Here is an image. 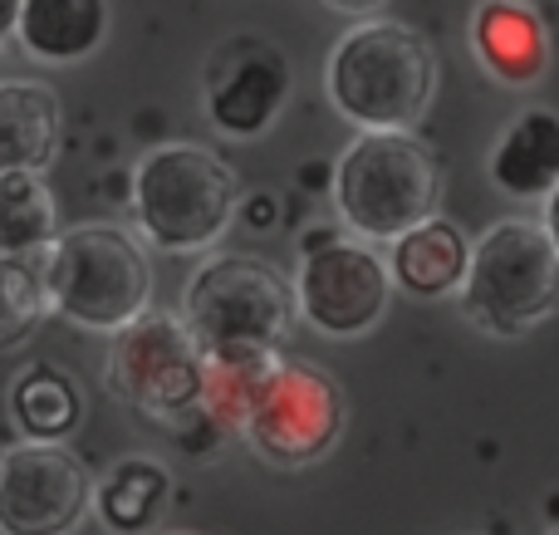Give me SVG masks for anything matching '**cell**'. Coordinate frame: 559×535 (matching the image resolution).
<instances>
[{"label": "cell", "instance_id": "1", "mask_svg": "<svg viewBox=\"0 0 559 535\" xmlns=\"http://www.w3.org/2000/svg\"><path fill=\"white\" fill-rule=\"evenodd\" d=\"M432 39L397 15L348 25L324 59V94L358 133H413L437 98Z\"/></svg>", "mask_w": 559, "mask_h": 535}, {"label": "cell", "instance_id": "2", "mask_svg": "<svg viewBox=\"0 0 559 535\" xmlns=\"http://www.w3.org/2000/svg\"><path fill=\"white\" fill-rule=\"evenodd\" d=\"M133 226L153 251H212L241 216V182L231 163L202 143H157L133 167Z\"/></svg>", "mask_w": 559, "mask_h": 535}, {"label": "cell", "instance_id": "3", "mask_svg": "<svg viewBox=\"0 0 559 535\" xmlns=\"http://www.w3.org/2000/svg\"><path fill=\"white\" fill-rule=\"evenodd\" d=\"M39 275L49 310L108 340L153 310V261L143 241L114 222H79L59 231Z\"/></svg>", "mask_w": 559, "mask_h": 535}, {"label": "cell", "instance_id": "4", "mask_svg": "<svg viewBox=\"0 0 559 535\" xmlns=\"http://www.w3.org/2000/svg\"><path fill=\"white\" fill-rule=\"evenodd\" d=\"M442 163L417 133H358L334 167V206L348 236L393 246L437 216Z\"/></svg>", "mask_w": 559, "mask_h": 535}, {"label": "cell", "instance_id": "5", "mask_svg": "<svg viewBox=\"0 0 559 535\" xmlns=\"http://www.w3.org/2000/svg\"><path fill=\"white\" fill-rule=\"evenodd\" d=\"M295 320V290L261 255L222 251L182 290V324L202 354H280Z\"/></svg>", "mask_w": 559, "mask_h": 535}, {"label": "cell", "instance_id": "6", "mask_svg": "<svg viewBox=\"0 0 559 535\" xmlns=\"http://www.w3.org/2000/svg\"><path fill=\"white\" fill-rule=\"evenodd\" d=\"M462 314L496 340L531 334L559 310V251L540 222L506 216L472 246V265L456 290Z\"/></svg>", "mask_w": 559, "mask_h": 535}, {"label": "cell", "instance_id": "7", "mask_svg": "<svg viewBox=\"0 0 559 535\" xmlns=\"http://www.w3.org/2000/svg\"><path fill=\"white\" fill-rule=\"evenodd\" d=\"M289 290H295V314L309 330L324 340H358L393 305V275L383 255L358 236L314 226V236L299 246V271Z\"/></svg>", "mask_w": 559, "mask_h": 535}, {"label": "cell", "instance_id": "8", "mask_svg": "<svg viewBox=\"0 0 559 535\" xmlns=\"http://www.w3.org/2000/svg\"><path fill=\"white\" fill-rule=\"evenodd\" d=\"M202 369L206 354L197 349L182 314L147 310L138 324L114 334L104 383L114 389V399H123L143 418L177 428L187 418H202Z\"/></svg>", "mask_w": 559, "mask_h": 535}, {"label": "cell", "instance_id": "9", "mask_svg": "<svg viewBox=\"0 0 559 535\" xmlns=\"http://www.w3.org/2000/svg\"><path fill=\"white\" fill-rule=\"evenodd\" d=\"M241 438L251 442L255 457L280 472L314 467L344 438V389L319 364L280 359Z\"/></svg>", "mask_w": 559, "mask_h": 535}, {"label": "cell", "instance_id": "10", "mask_svg": "<svg viewBox=\"0 0 559 535\" xmlns=\"http://www.w3.org/2000/svg\"><path fill=\"white\" fill-rule=\"evenodd\" d=\"M289 59L265 35H226L202 64V114L226 138H265L289 104Z\"/></svg>", "mask_w": 559, "mask_h": 535}, {"label": "cell", "instance_id": "11", "mask_svg": "<svg viewBox=\"0 0 559 535\" xmlns=\"http://www.w3.org/2000/svg\"><path fill=\"white\" fill-rule=\"evenodd\" d=\"M94 511V472L69 448L20 442L0 457V535H74Z\"/></svg>", "mask_w": 559, "mask_h": 535}, {"label": "cell", "instance_id": "12", "mask_svg": "<svg viewBox=\"0 0 559 535\" xmlns=\"http://www.w3.org/2000/svg\"><path fill=\"white\" fill-rule=\"evenodd\" d=\"M472 55L496 84L535 88L550 69V29L540 10L521 0H486L472 10Z\"/></svg>", "mask_w": 559, "mask_h": 535}, {"label": "cell", "instance_id": "13", "mask_svg": "<svg viewBox=\"0 0 559 535\" xmlns=\"http://www.w3.org/2000/svg\"><path fill=\"white\" fill-rule=\"evenodd\" d=\"M486 177L496 192L515 202H550L559 192V114L525 108L501 128L486 157Z\"/></svg>", "mask_w": 559, "mask_h": 535}, {"label": "cell", "instance_id": "14", "mask_svg": "<svg viewBox=\"0 0 559 535\" xmlns=\"http://www.w3.org/2000/svg\"><path fill=\"white\" fill-rule=\"evenodd\" d=\"M104 0H20L15 39L35 64H79L108 39Z\"/></svg>", "mask_w": 559, "mask_h": 535}, {"label": "cell", "instance_id": "15", "mask_svg": "<svg viewBox=\"0 0 559 535\" xmlns=\"http://www.w3.org/2000/svg\"><path fill=\"white\" fill-rule=\"evenodd\" d=\"M466 265H472V241L456 222L432 216L417 231H407L403 241H393L388 251V275H393L397 290L417 295V300H442L456 295L466 281Z\"/></svg>", "mask_w": 559, "mask_h": 535}, {"label": "cell", "instance_id": "16", "mask_svg": "<svg viewBox=\"0 0 559 535\" xmlns=\"http://www.w3.org/2000/svg\"><path fill=\"white\" fill-rule=\"evenodd\" d=\"M59 147V94L39 79H0V173H45Z\"/></svg>", "mask_w": 559, "mask_h": 535}, {"label": "cell", "instance_id": "17", "mask_svg": "<svg viewBox=\"0 0 559 535\" xmlns=\"http://www.w3.org/2000/svg\"><path fill=\"white\" fill-rule=\"evenodd\" d=\"M173 501V477L153 457H123L94 482V516L114 535H153Z\"/></svg>", "mask_w": 559, "mask_h": 535}, {"label": "cell", "instance_id": "18", "mask_svg": "<svg viewBox=\"0 0 559 535\" xmlns=\"http://www.w3.org/2000/svg\"><path fill=\"white\" fill-rule=\"evenodd\" d=\"M79 418H84L79 383L55 364L25 369L15 379V389H10V423L35 448H64V438L79 428Z\"/></svg>", "mask_w": 559, "mask_h": 535}, {"label": "cell", "instance_id": "19", "mask_svg": "<svg viewBox=\"0 0 559 535\" xmlns=\"http://www.w3.org/2000/svg\"><path fill=\"white\" fill-rule=\"evenodd\" d=\"M280 354H206L202 369V418L216 432H241L271 383Z\"/></svg>", "mask_w": 559, "mask_h": 535}, {"label": "cell", "instance_id": "20", "mask_svg": "<svg viewBox=\"0 0 559 535\" xmlns=\"http://www.w3.org/2000/svg\"><path fill=\"white\" fill-rule=\"evenodd\" d=\"M59 212L45 177L35 173H0V255L35 261L55 246Z\"/></svg>", "mask_w": 559, "mask_h": 535}, {"label": "cell", "instance_id": "21", "mask_svg": "<svg viewBox=\"0 0 559 535\" xmlns=\"http://www.w3.org/2000/svg\"><path fill=\"white\" fill-rule=\"evenodd\" d=\"M49 300H45V275L35 261L20 255H0V349L29 340L35 324L45 320Z\"/></svg>", "mask_w": 559, "mask_h": 535}, {"label": "cell", "instance_id": "22", "mask_svg": "<svg viewBox=\"0 0 559 535\" xmlns=\"http://www.w3.org/2000/svg\"><path fill=\"white\" fill-rule=\"evenodd\" d=\"M241 216H246V222H255V226H265L275 216V202H271V197H255V202H246V197H241Z\"/></svg>", "mask_w": 559, "mask_h": 535}, {"label": "cell", "instance_id": "23", "mask_svg": "<svg viewBox=\"0 0 559 535\" xmlns=\"http://www.w3.org/2000/svg\"><path fill=\"white\" fill-rule=\"evenodd\" d=\"M15 20H20V0H0V45L15 39Z\"/></svg>", "mask_w": 559, "mask_h": 535}, {"label": "cell", "instance_id": "24", "mask_svg": "<svg viewBox=\"0 0 559 535\" xmlns=\"http://www.w3.org/2000/svg\"><path fill=\"white\" fill-rule=\"evenodd\" d=\"M540 226H545V236L555 241V251H559V192L545 202V216H540Z\"/></svg>", "mask_w": 559, "mask_h": 535}, {"label": "cell", "instance_id": "25", "mask_svg": "<svg viewBox=\"0 0 559 535\" xmlns=\"http://www.w3.org/2000/svg\"><path fill=\"white\" fill-rule=\"evenodd\" d=\"M550 535H559V526H555V531H550Z\"/></svg>", "mask_w": 559, "mask_h": 535}, {"label": "cell", "instance_id": "26", "mask_svg": "<svg viewBox=\"0 0 559 535\" xmlns=\"http://www.w3.org/2000/svg\"><path fill=\"white\" fill-rule=\"evenodd\" d=\"M0 457H5V452H0Z\"/></svg>", "mask_w": 559, "mask_h": 535}, {"label": "cell", "instance_id": "27", "mask_svg": "<svg viewBox=\"0 0 559 535\" xmlns=\"http://www.w3.org/2000/svg\"><path fill=\"white\" fill-rule=\"evenodd\" d=\"M182 535H187V531H182Z\"/></svg>", "mask_w": 559, "mask_h": 535}]
</instances>
